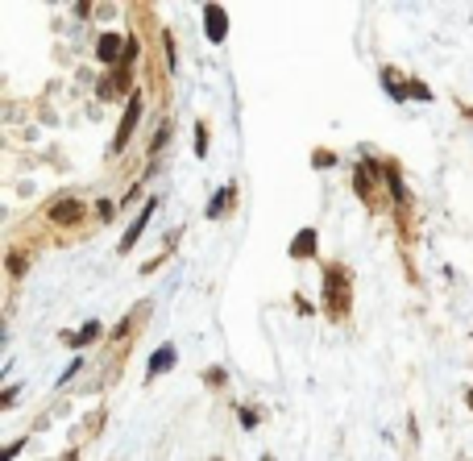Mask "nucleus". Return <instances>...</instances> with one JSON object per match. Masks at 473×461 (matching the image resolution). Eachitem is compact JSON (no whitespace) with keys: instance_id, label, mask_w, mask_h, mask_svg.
<instances>
[{"instance_id":"obj_1","label":"nucleus","mask_w":473,"mask_h":461,"mask_svg":"<svg viewBox=\"0 0 473 461\" xmlns=\"http://www.w3.org/2000/svg\"><path fill=\"white\" fill-rule=\"evenodd\" d=\"M324 308H328V316H345L349 312V270L345 266H328L324 270Z\"/></svg>"},{"instance_id":"obj_2","label":"nucleus","mask_w":473,"mask_h":461,"mask_svg":"<svg viewBox=\"0 0 473 461\" xmlns=\"http://www.w3.org/2000/svg\"><path fill=\"white\" fill-rule=\"evenodd\" d=\"M137 116H141V100L133 96V100L125 104V116H121V129H116V137H112V154H121V150L129 146V137H133V129H137Z\"/></svg>"},{"instance_id":"obj_3","label":"nucleus","mask_w":473,"mask_h":461,"mask_svg":"<svg viewBox=\"0 0 473 461\" xmlns=\"http://www.w3.org/2000/svg\"><path fill=\"white\" fill-rule=\"evenodd\" d=\"M204 29H208L212 42H224L229 37V17H224L220 4H204Z\"/></svg>"},{"instance_id":"obj_4","label":"nucleus","mask_w":473,"mask_h":461,"mask_svg":"<svg viewBox=\"0 0 473 461\" xmlns=\"http://www.w3.org/2000/svg\"><path fill=\"white\" fill-rule=\"evenodd\" d=\"M121 46H129V37H116V33H100V42H96V54H100V62H125L116 50Z\"/></svg>"},{"instance_id":"obj_5","label":"nucleus","mask_w":473,"mask_h":461,"mask_svg":"<svg viewBox=\"0 0 473 461\" xmlns=\"http://www.w3.org/2000/svg\"><path fill=\"white\" fill-rule=\"evenodd\" d=\"M150 216H154V200H150V204L141 208V216H137V220H133V225L125 229V237H121V245H116L121 254H129V250H133V241H137V237L145 233V220H150Z\"/></svg>"},{"instance_id":"obj_6","label":"nucleus","mask_w":473,"mask_h":461,"mask_svg":"<svg viewBox=\"0 0 473 461\" xmlns=\"http://www.w3.org/2000/svg\"><path fill=\"white\" fill-rule=\"evenodd\" d=\"M179 362V354H175V345H158L154 349V358H150V370H145V379H158L162 370H170Z\"/></svg>"},{"instance_id":"obj_7","label":"nucleus","mask_w":473,"mask_h":461,"mask_svg":"<svg viewBox=\"0 0 473 461\" xmlns=\"http://www.w3.org/2000/svg\"><path fill=\"white\" fill-rule=\"evenodd\" d=\"M316 241H320L316 229H303V233L291 241V254H295V258H312V254H316Z\"/></svg>"},{"instance_id":"obj_8","label":"nucleus","mask_w":473,"mask_h":461,"mask_svg":"<svg viewBox=\"0 0 473 461\" xmlns=\"http://www.w3.org/2000/svg\"><path fill=\"white\" fill-rule=\"evenodd\" d=\"M96 337H100V320L83 324V329H79V333H71V337L62 333V341H66V345H75V349H79V345H87V341H96Z\"/></svg>"},{"instance_id":"obj_9","label":"nucleus","mask_w":473,"mask_h":461,"mask_svg":"<svg viewBox=\"0 0 473 461\" xmlns=\"http://www.w3.org/2000/svg\"><path fill=\"white\" fill-rule=\"evenodd\" d=\"M229 204H237V187H233V183H229V187H220V195H216V200L208 204V216H220V212H224Z\"/></svg>"},{"instance_id":"obj_10","label":"nucleus","mask_w":473,"mask_h":461,"mask_svg":"<svg viewBox=\"0 0 473 461\" xmlns=\"http://www.w3.org/2000/svg\"><path fill=\"white\" fill-rule=\"evenodd\" d=\"M79 212H83V208H79L75 200H66V204H54V212H50V216H54L58 225H75V220H79Z\"/></svg>"},{"instance_id":"obj_11","label":"nucleus","mask_w":473,"mask_h":461,"mask_svg":"<svg viewBox=\"0 0 473 461\" xmlns=\"http://www.w3.org/2000/svg\"><path fill=\"white\" fill-rule=\"evenodd\" d=\"M195 150H199V158L208 154V125H195Z\"/></svg>"},{"instance_id":"obj_12","label":"nucleus","mask_w":473,"mask_h":461,"mask_svg":"<svg viewBox=\"0 0 473 461\" xmlns=\"http://www.w3.org/2000/svg\"><path fill=\"white\" fill-rule=\"evenodd\" d=\"M8 270H12V275H25V258H21V254H12V258H8Z\"/></svg>"},{"instance_id":"obj_13","label":"nucleus","mask_w":473,"mask_h":461,"mask_svg":"<svg viewBox=\"0 0 473 461\" xmlns=\"http://www.w3.org/2000/svg\"><path fill=\"white\" fill-rule=\"evenodd\" d=\"M328 162H337V158H332L328 150H316V166H328Z\"/></svg>"},{"instance_id":"obj_14","label":"nucleus","mask_w":473,"mask_h":461,"mask_svg":"<svg viewBox=\"0 0 473 461\" xmlns=\"http://www.w3.org/2000/svg\"><path fill=\"white\" fill-rule=\"evenodd\" d=\"M465 408H470V412H473V387H470V391H465Z\"/></svg>"},{"instance_id":"obj_15","label":"nucleus","mask_w":473,"mask_h":461,"mask_svg":"<svg viewBox=\"0 0 473 461\" xmlns=\"http://www.w3.org/2000/svg\"><path fill=\"white\" fill-rule=\"evenodd\" d=\"M266 461H274V458H266Z\"/></svg>"}]
</instances>
